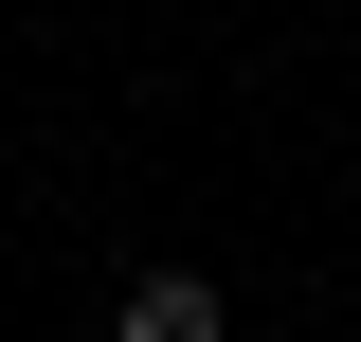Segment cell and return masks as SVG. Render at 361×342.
I'll list each match as a JSON object with an SVG mask.
<instances>
[{
	"instance_id": "cell-1",
	"label": "cell",
	"mask_w": 361,
	"mask_h": 342,
	"mask_svg": "<svg viewBox=\"0 0 361 342\" xmlns=\"http://www.w3.org/2000/svg\"><path fill=\"white\" fill-rule=\"evenodd\" d=\"M235 306H217V270H127L109 289V342H217Z\"/></svg>"
}]
</instances>
